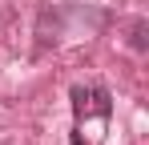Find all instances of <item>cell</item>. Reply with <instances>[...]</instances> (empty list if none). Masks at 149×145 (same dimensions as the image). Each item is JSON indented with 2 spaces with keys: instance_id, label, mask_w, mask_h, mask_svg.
<instances>
[{
  "instance_id": "obj_3",
  "label": "cell",
  "mask_w": 149,
  "mask_h": 145,
  "mask_svg": "<svg viewBox=\"0 0 149 145\" xmlns=\"http://www.w3.org/2000/svg\"><path fill=\"white\" fill-rule=\"evenodd\" d=\"M73 105H77V113H85V105H89V89L77 85V89H73Z\"/></svg>"
},
{
  "instance_id": "obj_1",
  "label": "cell",
  "mask_w": 149,
  "mask_h": 145,
  "mask_svg": "<svg viewBox=\"0 0 149 145\" xmlns=\"http://www.w3.org/2000/svg\"><path fill=\"white\" fill-rule=\"evenodd\" d=\"M129 48H137V52L149 48V24L145 20H133V28H129Z\"/></svg>"
},
{
  "instance_id": "obj_2",
  "label": "cell",
  "mask_w": 149,
  "mask_h": 145,
  "mask_svg": "<svg viewBox=\"0 0 149 145\" xmlns=\"http://www.w3.org/2000/svg\"><path fill=\"white\" fill-rule=\"evenodd\" d=\"M89 97L97 101V113H101V117H109V93H105V89H93Z\"/></svg>"
}]
</instances>
